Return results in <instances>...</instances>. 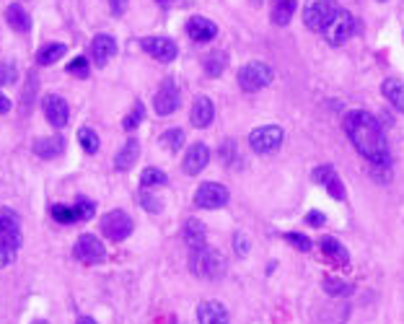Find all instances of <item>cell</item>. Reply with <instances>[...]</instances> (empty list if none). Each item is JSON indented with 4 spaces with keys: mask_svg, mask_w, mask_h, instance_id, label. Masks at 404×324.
<instances>
[{
    "mask_svg": "<svg viewBox=\"0 0 404 324\" xmlns=\"http://www.w3.org/2000/svg\"><path fill=\"white\" fill-rule=\"evenodd\" d=\"M345 132L360 156L373 167L389 169V143L381 122L366 109H352L345 114Z\"/></svg>",
    "mask_w": 404,
    "mask_h": 324,
    "instance_id": "1",
    "label": "cell"
},
{
    "mask_svg": "<svg viewBox=\"0 0 404 324\" xmlns=\"http://www.w3.org/2000/svg\"><path fill=\"white\" fill-rule=\"evenodd\" d=\"M21 218L10 208H0V270L10 265L21 249Z\"/></svg>",
    "mask_w": 404,
    "mask_h": 324,
    "instance_id": "2",
    "label": "cell"
},
{
    "mask_svg": "<svg viewBox=\"0 0 404 324\" xmlns=\"http://www.w3.org/2000/svg\"><path fill=\"white\" fill-rule=\"evenodd\" d=\"M189 270L197 278L215 280L226 272V259L221 252L210 249V247H200V249L189 252Z\"/></svg>",
    "mask_w": 404,
    "mask_h": 324,
    "instance_id": "3",
    "label": "cell"
},
{
    "mask_svg": "<svg viewBox=\"0 0 404 324\" xmlns=\"http://www.w3.org/2000/svg\"><path fill=\"white\" fill-rule=\"evenodd\" d=\"M322 34L332 47H340V45H345L352 34H355V21H352V16H350L345 8H337L329 16L327 26L322 29Z\"/></svg>",
    "mask_w": 404,
    "mask_h": 324,
    "instance_id": "4",
    "label": "cell"
},
{
    "mask_svg": "<svg viewBox=\"0 0 404 324\" xmlns=\"http://www.w3.org/2000/svg\"><path fill=\"white\" fill-rule=\"evenodd\" d=\"M283 140H285V132H283V128H277V125H262V128L249 132V146H251V151L259 153V156L275 153V151L283 146Z\"/></svg>",
    "mask_w": 404,
    "mask_h": 324,
    "instance_id": "5",
    "label": "cell"
},
{
    "mask_svg": "<svg viewBox=\"0 0 404 324\" xmlns=\"http://www.w3.org/2000/svg\"><path fill=\"white\" fill-rule=\"evenodd\" d=\"M272 75L275 73H272V68H270V65L254 60V63H247L239 70V86L247 93H257V91H262V88H267V86L272 84Z\"/></svg>",
    "mask_w": 404,
    "mask_h": 324,
    "instance_id": "6",
    "label": "cell"
},
{
    "mask_svg": "<svg viewBox=\"0 0 404 324\" xmlns=\"http://www.w3.org/2000/svg\"><path fill=\"white\" fill-rule=\"evenodd\" d=\"M340 8L334 0H306L303 6V24L311 29V31H322L327 26V21L334 10Z\"/></svg>",
    "mask_w": 404,
    "mask_h": 324,
    "instance_id": "7",
    "label": "cell"
},
{
    "mask_svg": "<svg viewBox=\"0 0 404 324\" xmlns=\"http://www.w3.org/2000/svg\"><path fill=\"white\" fill-rule=\"evenodd\" d=\"M73 257L81 262V265H99L107 257V249L93 233H81L73 244Z\"/></svg>",
    "mask_w": 404,
    "mask_h": 324,
    "instance_id": "8",
    "label": "cell"
},
{
    "mask_svg": "<svg viewBox=\"0 0 404 324\" xmlns=\"http://www.w3.org/2000/svg\"><path fill=\"white\" fill-rule=\"evenodd\" d=\"M132 229H135V223L125 210H111L101 218V233L109 241H125L132 233Z\"/></svg>",
    "mask_w": 404,
    "mask_h": 324,
    "instance_id": "9",
    "label": "cell"
},
{
    "mask_svg": "<svg viewBox=\"0 0 404 324\" xmlns=\"http://www.w3.org/2000/svg\"><path fill=\"white\" fill-rule=\"evenodd\" d=\"M228 200H231L228 190L218 185V182H205L194 192V205L202 208V210H218L223 205H228Z\"/></svg>",
    "mask_w": 404,
    "mask_h": 324,
    "instance_id": "10",
    "label": "cell"
},
{
    "mask_svg": "<svg viewBox=\"0 0 404 324\" xmlns=\"http://www.w3.org/2000/svg\"><path fill=\"white\" fill-rule=\"evenodd\" d=\"M179 102H182L179 99V86H176L174 78H166L164 84L158 86L156 99H153V109L161 117H169V114H174L179 109Z\"/></svg>",
    "mask_w": 404,
    "mask_h": 324,
    "instance_id": "11",
    "label": "cell"
},
{
    "mask_svg": "<svg viewBox=\"0 0 404 324\" xmlns=\"http://www.w3.org/2000/svg\"><path fill=\"white\" fill-rule=\"evenodd\" d=\"M140 47H143L153 60H158V63H174L176 55H179L176 42L169 37H146V39H140Z\"/></svg>",
    "mask_w": 404,
    "mask_h": 324,
    "instance_id": "12",
    "label": "cell"
},
{
    "mask_svg": "<svg viewBox=\"0 0 404 324\" xmlns=\"http://www.w3.org/2000/svg\"><path fill=\"white\" fill-rule=\"evenodd\" d=\"M311 179L316 182V185H322L324 190L332 194V200H340V203L348 200L345 185H342V179H340V174H337V169L334 167H316L313 169Z\"/></svg>",
    "mask_w": 404,
    "mask_h": 324,
    "instance_id": "13",
    "label": "cell"
},
{
    "mask_svg": "<svg viewBox=\"0 0 404 324\" xmlns=\"http://www.w3.org/2000/svg\"><path fill=\"white\" fill-rule=\"evenodd\" d=\"M42 109H45V117L52 128H65L70 122V107L65 102L60 93H47L45 102H42Z\"/></svg>",
    "mask_w": 404,
    "mask_h": 324,
    "instance_id": "14",
    "label": "cell"
},
{
    "mask_svg": "<svg viewBox=\"0 0 404 324\" xmlns=\"http://www.w3.org/2000/svg\"><path fill=\"white\" fill-rule=\"evenodd\" d=\"M208 164H210V148H208L205 143H194V146H189L187 153H184V158H182L184 174H189V176H197L202 169L208 167Z\"/></svg>",
    "mask_w": 404,
    "mask_h": 324,
    "instance_id": "15",
    "label": "cell"
},
{
    "mask_svg": "<svg viewBox=\"0 0 404 324\" xmlns=\"http://www.w3.org/2000/svg\"><path fill=\"white\" fill-rule=\"evenodd\" d=\"M189 120L197 130L210 128L212 120H215V104H212L210 96H197L192 104V111H189Z\"/></svg>",
    "mask_w": 404,
    "mask_h": 324,
    "instance_id": "16",
    "label": "cell"
},
{
    "mask_svg": "<svg viewBox=\"0 0 404 324\" xmlns=\"http://www.w3.org/2000/svg\"><path fill=\"white\" fill-rule=\"evenodd\" d=\"M114 55H117V42H114V37H111V34H96V37H93V42H91V60H93V65L104 68V65L109 63Z\"/></svg>",
    "mask_w": 404,
    "mask_h": 324,
    "instance_id": "17",
    "label": "cell"
},
{
    "mask_svg": "<svg viewBox=\"0 0 404 324\" xmlns=\"http://www.w3.org/2000/svg\"><path fill=\"white\" fill-rule=\"evenodd\" d=\"M187 34H189V39L205 45V42H212L218 37V26L210 19H205V16H192L187 21Z\"/></svg>",
    "mask_w": 404,
    "mask_h": 324,
    "instance_id": "18",
    "label": "cell"
},
{
    "mask_svg": "<svg viewBox=\"0 0 404 324\" xmlns=\"http://www.w3.org/2000/svg\"><path fill=\"white\" fill-rule=\"evenodd\" d=\"M197 322L200 324H228V309L221 301H202L197 306Z\"/></svg>",
    "mask_w": 404,
    "mask_h": 324,
    "instance_id": "19",
    "label": "cell"
},
{
    "mask_svg": "<svg viewBox=\"0 0 404 324\" xmlns=\"http://www.w3.org/2000/svg\"><path fill=\"white\" fill-rule=\"evenodd\" d=\"M34 153L39 158H57L65 153V138L63 135H47V138H37L34 140Z\"/></svg>",
    "mask_w": 404,
    "mask_h": 324,
    "instance_id": "20",
    "label": "cell"
},
{
    "mask_svg": "<svg viewBox=\"0 0 404 324\" xmlns=\"http://www.w3.org/2000/svg\"><path fill=\"white\" fill-rule=\"evenodd\" d=\"M140 156V143L138 138H127V143L120 148V153L114 156V169L117 171H127V169L135 167V161Z\"/></svg>",
    "mask_w": 404,
    "mask_h": 324,
    "instance_id": "21",
    "label": "cell"
},
{
    "mask_svg": "<svg viewBox=\"0 0 404 324\" xmlns=\"http://www.w3.org/2000/svg\"><path fill=\"white\" fill-rule=\"evenodd\" d=\"M6 21H8V26L16 34H29V29H31V19H29L26 8L19 6V3H10L8 8H6Z\"/></svg>",
    "mask_w": 404,
    "mask_h": 324,
    "instance_id": "22",
    "label": "cell"
},
{
    "mask_svg": "<svg viewBox=\"0 0 404 324\" xmlns=\"http://www.w3.org/2000/svg\"><path fill=\"white\" fill-rule=\"evenodd\" d=\"M182 236H184V241H187V247H189V249L208 247V231H205V226H202L200 221H194V218H189V221L184 223Z\"/></svg>",
    "mask_w": 404,
    "mask_h": 324,
    "instance_id": "23",
    "label": "cell"
},
{
    "mask_svg": "<svg viewBox=\"0 0 404 324\" xmlns=\"http://www.w3.org/2000/svg\"><path fill=\"white\" fill-rule=\"evenodd\" d=\"M381 91H384L386 102L391 104L394 109L404 111V81H399V78H386Z\"/></svg>",
    "mask_w": 404,
    "mask_h": 324,
    "instance_id": "24",
    "label": "cell"
},
{
    "mask_svg": "<svg viewBox=\"0 0 404 324\" xmlns=\"http://www.w3.org/2000/svg\"><path fill=\"white\" fill-rule=\"evenodd\" d=\"M322 252H324V257L332 259L334 265H348L350 262V252L345 249L337 239H332V236H324L322 239Z\"/></svg>",
    "mask_w": 404,
    "mask_h": 324,
    "instance_id": "25",
    "label": "cell"
},
{
    "mask_svg": "<svg viewBox=\"0 0 404 324\" xmlns=\"http://www.w3.org/2000/svg\"><path fill=\"white\" fill-rule=\"evenodd\" d=\"M293 13H295V0H275L270 19H272L275 26H288L290 19H293Z\"/></svg>",
    "mask_w": 404,
    "mask_h": 324,
    "instance_id": "26",
    "label": "cell"
},
{
    "mask_svg": "<svg viewBox=\"0 0 404 324\" xmlns=\"http://www.w3.org/2000/svg\"><path fill=\"white\" fill-rule=\"evenodd\" d=\"M68 52V47L63 45V42H52V45H45L42 49L37 52V63L45 68V65H55L60 57Z\"/></svg>",
    "mask_w": 404,
    "mask_h": 324,
    "instance_id": "27",
    "label": "cell"
},
{
    "mask_svg": "<svg viewBox=\"0 0 404 324\" xmlns=\"http://www.w3.org/2000/svg\"><path fill=\"white\" fill-rule=\"evenodd\" d=\"M226 65H228V57H226V52H210V55L205 57L202 68H205V73L210 75V78H218V75L226 70Z\"/></svg>",
    "mask_w": 404,
    "mask_h": 324,
    "instance_id": "28",
    "label": "cell"
},
{
    "mask_svg": "<svg viewBox=\"0 0 404 324\" xmlns=\"http://www.w3.org/2000/svg\"><path fill=\"white\" fill-rule=\"evenodd\" d=\"M78 143H81V148L86 151L88 156L99 153V148H101L99 135H96V130H91V128H81V130H78Z\"/></svg>",
    "mask_w": 404,
    "mask_h": 324,
    "instance_id": "29",
    "label": "cell"
},
{
    "mask_svg": "<svg viewBox=\"0 0 404 324\" xmlns=\"http://www.w3.org/2000/svg\"><path fill=\"white\" fill-rule=\"evenodd\" d=\"M166 182H169V176H166L164 171L156 169V167L143 169V174H140V185H143V190H150V187H164Z\"/></svg>",
    "mask_w": 404,
    "mask_h": 324,
    "instance_id": "30",
    "label": "cell"
},
{
    "mask_svg": "<svg viewBox=\"0 0 404 324\" xmlns=\"http://www.w3.org/2000/svg\"><path fill=\"white\" fill-rule=\"evenodd\" d=\"M161 143H164L166 151H171V153H176V151L184 146V130L174 128V130H166L164 135H161Z\"/></svg>",
    "mask_w": 404,
    "mask_h": 324,
    "instance_id": "31",
    "label": "cell"
},
{
    "mask_svg": "<svg viewBox=\"0 0 404 324\" xmlns=\"http://www.w3.org/2000/svg\"><path fill=\"white\" fill-rule=\"evenodd\" d=\"M52 210V218H55L57 223H78V213H75V208H70V205H52L49 208Z\"/></svg>",
    "mask_w": 404,
    "mask_h": 324,
    "instance_id": "32",
    "label": "cell"
},
{
    "mask_svg": "<svg viewBox=\"0 0 404 324\" xmlns=\"http://www.w3.org/2000/svg\"><path fill=\"white\" fill-rule=\"evenodd\" d=\"M324 291L329 296H350L352 293V286L345 283V280H337V278H327L324 280Z\"/></svg>",
    "mask_w": 404,
    "mask_h": 324,
    "instance_id": "33",
    "label": "cell"
},
{
    "mask_svg": "<svg viewBox=\"0 0 404 324\" xmlns=\"http://www.w3.org/2000/svg\"><path fill=\"white\" fill-rule=\"evenodd\" d=\"M73 208H75V213H78V223L91 221L93 213H96V205H93L91 200H88V197H78Z\"/></svg>",
    "mask_w": 404,
    "mask_h": 324,
    "instance_id": "34",
    "label": "cell"
},
{
    "mask_svg": "<svg viewBox=\"0 0 404 324\" xmlns=\"http://www.w3.org/2000/svg\"><path fill=\"white\" fill-rule=\"evenodd\" d=\"M143 117H146V107H143V102H135V107H132V111H130L127 117H125V122H122V128L127 130H135L143 122Z\"/></svg>",
    "mask_w": 404,
    "mask_h": 324,
    "instance_id": "35",
    "label": "cell"
},
{
    "mask_svg": "<svg viewBox=\"0 0 404 324\" xmlns=\"http://www.w3.org/2000/svg\"><path fill=\"white\" fill-rule=\"evenodd\" d=\"M285 241H288L290 247H295V249H298V252H311V247H313V241L309 239V236H303V233H298V231L285 233Z\"/></svg>",
    "mask_w": 404,
    "mask_h": 324,
    "instance_id": "36",
    "label": "cell"
},
{
    "mask_svg": "<svg viewBox=\"0 0 404 324\" xmlns=\"http://www.w3.org/2000/svg\"><path fill=\"white\" fill-rule=\"evenodd\" d=\"M16 75H19V68L13 60H6V63H0V86H10L16 81Z\"/></svg>",
    "mask_w": 404,
    "mask_h": 324,
    "instance_id": "37",
    "label": "cell"
},
{
    "mask_svg": "<svg viewBox=\"0 0 404 324\" xmlns=\"http://www.w3.org/2000/svg\"><path fill=\"white\" fill-rule=\"evenodd\" d=\"M68 73L78 75V78H86V75H88V57H86V55L75 57L73 63L68 65Z\"/></svg>",
    "mask_w": 404,
    "mask_h": 324,
    "instance_id": "38",
    "label": "cell"
},
{
    "mask_svg": "<svg viewBox=\"0 0 404 324\" xmlns=\"http://www.w3.org/2000/svg\"><path fill=\"white\" fill-rule=\"evenodd\" d=\"M140 205L146 208L148 213H158V210H161V203H158V197H156V194L140 192Z\"/></svg>",
    "mask_w": 404,
    "mask_h": 324,
    "instance_id": "39",
    "label": "cell"
},
{
    "mask_svg": "<svg viewBox=\"0 0 404 324\" xmlns=\"http://www.w3.org/2000/svg\"><path fill=\"white\" fill-rule=\"evenodd\" d=\"M233 249H236L239 257H247L249 254V239L244 233H236V236H233Z\"/></svg>",
    "mask_w": 404,
    "mask_h": 324,
    "instance_id": "40",
    "label": "cell"
},
{
    "mask_svg": "<svg viewBox=\"0 0 404 324\" xmlns=\"http://www.w3.org/2000/svg\"><path fill=\"white\" fill-rule=\"evenodd\" d=\"M221 156H223V161H226V164H231V161L236 158V143H233V140H226V143H223V146H221Z\"/></svg>",
    "mask_w": 404,
    "mask_h": 324,
    "instance_id": "41",
    "label": "cell"
},
{
    "mask_svg": "<svg viewBox=\"0 0 404 324\" xmlns=\"http://www.w3.org/2000/svg\"><path fill=\"white\" fill-rule=\"evenodd\" d=\"M324 221H327V218H324L322 210H309V213H306V223H309V226H313V229H322Z\"/></svg>",
    "mask_w": 404,
    "mask_h": 324,
    "instance_id": "42",
    "label": "cell"
},
{
    "mask_svg": "<svg viewBox=\"0 0 404 324\" xmlns=\"http://www.w3.org/2000/svg\"><path fill=\"white\" fill-rule=\"evenodd\" d=\"M109 6H111V13H114V16H122L125 8H127V0H109Z\"/></svg>",
    "mask_w": 404,
    "mask_h": 324,
    "instance_id": "43",
    "label": "cell"
},
{
    "mask_svg": "<svg viewBox=\"0 0 404 324\" xmlns=\"http://www.w3.org/2000/svg\"><path fill=\"white\" fill-rule=\"evenodd\" d=\"M10 109V102H8V96H3L0 93V114H6V111Z\"/></svg>",
    "mask_w": 404,
    "mask_h": 324,
    "instance_id": "44",
    "label": "cell"
},
{
    "mask_svg": "<svg viewBox=\"0 0 404 324\" xmlns=\"http://www.w3.org/2000/svg\"><path fill=\"white\" fill-rule=\"evenodd\" d=\"M75 324H99V322H96V319H91V316H81V319H78Z\"/></svg>",
    "mask_w": 404,
    "mask_h": 324,
    "instance_id": "45",
    "label": "cell"
},
{
    "mask_svg": "<svg viewBox=\"0 0 404 324\" xmlns=\"http://www.w3.org/2000/svg\"><path fill=\"white\" fill-rule=\"evenodd\" d=\"M31 324H49V322H45V319H37V322H31Z\"/></svg>",
    "mask_w": 404,
    "mask_h": 324,
    "instance_id": "46",
    "label": "cell"
},
{
    "mask_svg": "<svg viewBox=\"0 0 404 324\" xmlns=\"http://www.w3.org/2000/svg\"><path fill=\"white\" fill-rule=\"evenodd\" d=\"M257 3H259V0H257Z\"/></svg>",
    "mask_w": 404,
    "mask_h": 324,
    "instance_id": "47",
    "label": "cell"
}]
</instances>
